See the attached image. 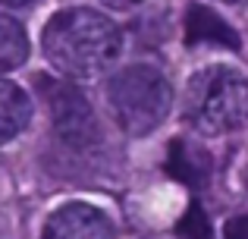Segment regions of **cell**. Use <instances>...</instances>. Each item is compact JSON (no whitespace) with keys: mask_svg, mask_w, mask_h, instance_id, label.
<instances>
[{"mask_svg":"<svg viewBox=\"0 0 248 239\" xmlns=\"http://www.w3.org/2000/svg\"><path fill=\"white\" fill-rule=\"evenodd\" d=\"M120 29L104 13L94 10H63L44 25V54L60 73L88 79L97 76L120 57Z\"/></svg>","mask_w":248,"mask_h":239,"instance_id":"obj_1","label":"cell"},{"mask_svg":"<svg viewBox=\"0 0 248 239\" xmlns=\"http://www.w3.org/2000/svg\"><path fill=\"white\" fill-rule=\"evenodd\" d=\"M186 120L201 135H223L248 120V82L230 66H207L188 79Z\"/></svg>","mask_w":248,"mask_h":239,"instance_id":"obj_2","label":"cell"},{"mask_svg":"<svg viewBox=\"0 0 248 239\" xmlns=\"http://www.w3.org/2000/svg\"><path fill=\"white\" fill-rule=\"evenodd\" d=\"M173 92L164 73L154 66H126L110 79V111L123 132L148 135L167 120Z\"/></svg>","mask_w":248,"mask_h":239,"instance_id":"obj_3","label":"cell"},{"mask_svg":"<svg viewBox=\"0 0 248 239\" xmlns=\"http://www.w3.org/2000/svg\"><path fill=\"white\" fill-rule=\"evenodd\" d=\"M38 85H41V98L50 111V126L57 129V135L66 145L88 148L97 139V123H94V113H91V104L85 101V95L79 88L66 85V82L38 79Z\"/></svg>","mask_w":248,"mask_h":239,"instance_id":"obj_4","label":"cell"},{"mask_svg":"<svg viewBox=\"0 0 248 239\" xmlns=\"http://www.w3.org/2000/svg\"><path fill=\"white\" fill-rule=\"evenodd\" d=\"M44 239H113L107 214L94 205H63L44 223Z\"/></svg>","mask_w":248,"mask_h":239,"instance_id":"obj_5","label":"cell"},{"mask_svg":"<svg viewBox=\"0 0 248 239\" xmlns=\"http://www.w3.org/2000/svg\"><path fill=\"white\" fill-rule=\"evenodd\" d=\"M167 173L188 189H201L211 179V151L198 142L176 139L167 148Z\"/></svg>","mask_w":248,"mask_h":239,"instance_id":"obj_6","label":"cell"},{"mask_svg":"<svg viewBox=\"0 0 248 239\" xmlns=\"http://www.w3.org/2000/svg\"><path fill=\"white\" fill-rule=\"evenodd\" d=\"M186 41L188 44H217V48H230V50L242 48L236 29H230L217 13L201 3H192L186 13Z\"/></svg>","mask_w":248,"mask_h":239,"instance_id":"obj_7","label":"cell"},{"mask_svg":"<svg viewBox=\"0 0 248 239\" xmlns=\"http://www.w3.org/2000/svg\"><path fill=\"white\" fill-rule=\"evenodd\" d=\"M31 120V104L29 95L19 85L0 79V145L13 142Z\"/></svg>","mask_w":248,"mask_h":239,"instance_id":"obj_8","label":"cell"},{"mask_svg":"<svg viewBox=\"0 0 248 239\" xmlns=\"http://www.w3.org/2000/svg\"><path fill=\"white\" fill-rule=\"evenodd\" d=\"M29 57V38L25 29L10 16H0V73L22 66Z\"/></svg>","mask_w":248,"mask_h":239,"instance_id":"obj_9","label":"cell"},{"mask_svg":"<svg viewBox=\"0 0 248 239\" xmlns=\"http://www.w3.org/2000/svg\"><path fill=\"white\" fill-rule=\"evenodd\" d=\"M176 233L182 239H211V227H207L204 211H201L198 202L188 205V211H186V217H182V223L176 227Z\"/></svg>","mask_w":248,"mask_h":239,"instance_id":"obj_10","label":"cell"},{"mask_svg":"<svg viewBox=\"0 0 248 239\" xmlns=\"http://www.w3.org/2000/svg\"><path fill=\"white\" fill-rule=\"evenodd\" d=\"M223 239H248V214H239L232 221H226Z\"/></svg>","mask_w":248,"mask_h":239,"instance_id":"obj_11","label":"cell"},{"mask_svg":"<svg viewBox=\"0 0 248 239\" xmlns=\"http://www.w3.org/2000/svg\"><path fill=\"white\" fill-rule=\"evenodd\" d=\"M107 6H113V10H129V6H135V3H141V0H104Z\"/></svg>","mask_w":248,"mask_h":239,"instance_id":"obj_12","label":"cell"},{"mask_svg":"<svg viewBox=\"0 0 248 239\" xmlns=\"http://www.w3.org/2000/svg\"><path fill=\"white\" fill-rule=\"evenodd\" d=\"M3 3H10V6H22V3H29V0H3Z\"/></svg>","mask_w":248,"mask_h":239,"instance_id":"obj_13","label":"cell"}]
</instances>
